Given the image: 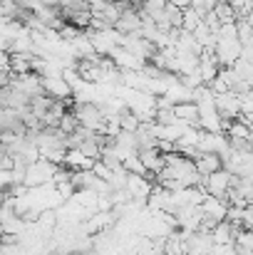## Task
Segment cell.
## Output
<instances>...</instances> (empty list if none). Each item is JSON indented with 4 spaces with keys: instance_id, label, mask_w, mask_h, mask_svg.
<instances>
[{
    "instance_id": "1",
    "label": "cell",
    "mask_w": 253,
    "mask_h": 255,
    "mask_svg": "<svg viewBox=\"0 0 253 255\" xmlns=\"http://www.w3.org/2000/svg\"><path fill=\"white\" fill-rule=\"evenodd\" d=\"M2 243H5V228L0 226V246H2Z\"/></svg>"
}]
</instances>
